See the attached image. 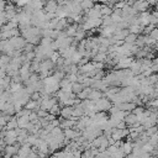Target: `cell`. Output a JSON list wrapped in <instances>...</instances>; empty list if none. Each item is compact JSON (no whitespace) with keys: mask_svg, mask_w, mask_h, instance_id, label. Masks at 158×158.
<instances>
[{"mask_svg":"<svg viewBox=\"0 0 158 158\" xmlns=\"http://www.w3.org/2000/svg\"><path fill=\"white\" fill-rule=\"evenodd\" d=\"M131 6L137 11V12H143V11H147L149 9V4L146 1V0H135Z\"/></svg>","mask_w":158,"mask_h":158,"instance_id":"obj_1","label":"cell"},{"mask_svg":"<svg viewBox=\"0 0 158 158\" xmlns=\"http://www.w3.org/2000/svg\"><path fill=\"white\" fill-rule=\"evenodd\" d=\"M57 7H58V2H57V0H46V1H44V6H43L44 12L54 14L56 10H57Z\"/></svg>","mask_w":158,"mask_h":158,"instance_id":"obj_2","label":"cell"},{"mask_svg":"<svg viewBox=\"0 0 158 158\" xmlns=\"http://www.w3.org/2000/svg\"><path fill=\"white\" fill-rule=\"evenodd\" d=\"M95 5V0H83L80 2V6L83 9V11H88L89 9H91Z\"/></svg>","mask_w":158,"mask_h":158,"instance_id":"obj_3","label":"cell"},{"mask_svg":"<svg viewBox=\"0 0 158 158\" xmlns=\"http://www.w3.org/2000/svg\"><path fill=\"white\" fill-rule=\"evenodd\" d=\"M101 98H102V94H101L99 90H91V93L89 94V98H88V99L94 100V101H98V100L101 99Z\"/></svg>","mask_w":158,"mask_h":158,"instance_id":"obj_4","label":"cell"},{"mask_svg":"<svg viewBox=\"0 0 158 158\" xmlns=\"http://www.w3.org/2000/svg\"><path fill=\"white\" fill-rule=\"evenodd\" d=\"M72 114H73V107L65 106L64 109L60 110V115H62L63 117H65V118H69V117L72 116Z\"/></svg>","mask_w":158,"mask_h":158,"instance_id":"obj_5","label":"cell"},{"mask_svg":"<svg viewBox=\"0 0 158 158\" xmlns=\"http://www.w3.org/2000/svg\"><path fill=\"white\" fill-rule=\"evenodd\" d=\"M136 40H137V35H135V33H128L126 37H125V40H123V42L125 43H135L136 42Z\"/></svg>","mask_w":158,"mask_h":158,"instance_id":"obj_6","label":"cell"},{"mask_svg":"<svg viewBox=\"0 0 158 158\" xmlns=\"http://www.w3.org/2000/svg\"><path fill=\"white\" fill-rule=\"evenodd\" d=\"M30 1H31V0H14L15 5L19 6V7H25Z\"/></svg>","mask_w":158,"mask_h":158,"instance_id":"obj_7","label":"cell"},{"mask_svg":"<svg viewBox=\"0 0 158 158\" xmlns=\"http://www.w3.org/2000/svg\"><path fill=\"white\" fill-rule=\"evenodd\" d=\"M6 15H5V12H0V27L6 22Z\"/></svg>","mask_w":158,"mask_h":158,"instance_id":"obj_8","label":"cell"},{"mask_svg":"<svg viewBox=\"0 0 158 158\" xmlns=\"http://www.w3.org/2000/svg\"><path fill=\"white\" fill-rule=\"evenodd\" d=\"M6 5H7L6 0H0V12H4V11H5Z\"/></svg>","mask_w":158,"mask_h":158,"instance_id":"obj_9","label":"cell"}]
</instances>
